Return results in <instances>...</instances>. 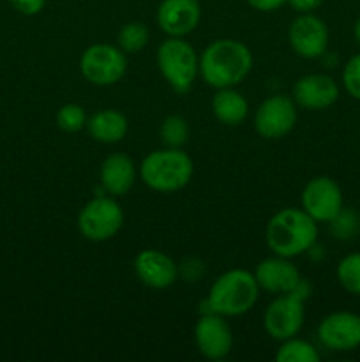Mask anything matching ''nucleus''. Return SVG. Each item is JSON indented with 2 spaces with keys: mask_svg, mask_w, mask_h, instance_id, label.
Segmentation results:
<instances>
[{
  "mask_svg": "<svg viewBox=\"0 0 360 362\" xmlns=\"http://www.w3.org/2000/svg\"><path fill=\"white\" fill-rule=\"evenodd\" d=\"M253 69V53L235 39H217L200 57V74L210 87L228 88L242 83Z\"/></svg>",
  "mask_w": 360,
  "mask_h": 362,
  "instance_id": "f257e3e1",
  "label": "nucleus"
},
{
  "mask_svg": "<svg viewBox=\"0 0 360 362\" xmlns=\"http://www.w3.org/2000/svg\"><path fill=\"white\" fill-rule=\"evenodd\" d=\"M318 239V225L304 209L275 212L265 228V240L275 257L293 258L306 253Z\"/></svg>",
  "mask_w": 360,
  "mask_h": 362,
  "instance_id": "f03ea898",
  "label": "nucleus"
},
{
  "mask_svg": "<svg viewBox=\"0 0 360 362\" xmlns=\"http://www.w3.org/2000/svg\"><path fill=\"white\" fill-rule=\"evenodd\" d=\"M260 285L254 274L244 269H232L219 276L207 297L210 313L221 317H239L256 304Z\"/></svg>",
  "mask_w": 360,
  "mask_h": 362,
  "instance_id": "7ed1b4c3",
  "label": "nucleus"
},
{
  "mask_svg": "<svg viewBox=\"0 0 360 362\" xmlns=\"http://www.w3.org/2000/svg\"><path fill=\"white\" fill-rule=\"evenodd\" d=\"M193 159L180 148H162L150 152L140 165V177L157 193H175L193 179Z\"/></svg>",
  "mask_w": 360,
  "mask_h": 362,
  "instance_id": "20e7f679",
  "label": "nucleus"
},
{
  "mask_svg": "<svg viewBox=\"0 0 360 362\" xmlns=\"http://www.w3.org/2000/svg\"><path fill=\"white\" fill-rule=\"evenodd\" d=\"M157 66L162 78L176 94H187L200 73V59L182 37H168L157 48Z\"/></svg>",
  "mask_w": 360,
  "mask_h": 362,
  "instance_id": "39448f33",
  "label": "nucleus"
},
{
  "mask_svg": "<svg viewBox=\"0 0 360 362\" xmlns=\"http://www.w3.org/2000/svg\"><path fill=\"white\" fill-rule=\"evenodd\" d=\"M309 296L311 285L302 279L295 290L281 293L277 299L268 304L263 315V325L272 339L284 341L299 334L304 325V317H306L304 300Z\"/></svg>",
  "mask_w": 360,
  "mask_h": 362,
  "instance_id": "423d86ee",
  "label": "nucleus"
},
{
  "mask_svg": "<svg viewBox=\"0 0 360 362\" xmlns=\"http://www.w3.org/2000/svg\"><path fill=\"white\" fill-rule=\"evenodd\" d=\"M126 69V53L119 46L106 42L88 46L80 59V71L85 80L99 87H108L120 81Z\"/></svg>",
  "mask_w": 360,
  "mask_h": 362,
  "instance_id": "0eeeda50",
  "label": "nucleus"
},
{
  "mask_svg": "<svg viewBox=\"0 0 360 362\" xmlns=\"http://www.w3.org/2000/svg\"><path fill=\"white\" fill-rule=\"evenodd\" d=\"M124 212L112 197H97L88 202L78 216V230L85 239L102 243L120 232Z\"/></svg>",
  "mask_w": 360,
  "mask_h": 362,
  "instance_id": "6e6552de",
  "label": "nucleus"
},
{
  "mask_svg": "<svg viewBox=\"0 0 360 362\" xmlns=\"http://www.w3.org/2000/svg\"><path fill=\"white\" fill-rule=\"evenodd\" d=\"M296 124V105L286 95H272L265 99L254 115V127L260 136L279 140L293 131Z\"/></svg>",
  "mask_w": 360,
  "mask_h": 362,
  "instance_id": "1a4fd4ad",
  "label": "nucleus"
},
{
  "mask_svg": "<svg viewBox=\"0 0 360 362\" xmlns=\"http://www.w3.org/2000/svg\"><path fill=\"white\" fill-rule=\"evenodd\" d=\"M302 209L316 223H330L342 209L341 187L328 177H314L302 191Z\"/></svg>",
  "mask_w": 360,
  "mask_h": 362,
  "instance_id": "9d476101",
  "label": "nucleus"
},
{
  "mask_svg": "<svg viewBox=\"0 0 360 362\" xmlns=\"http://www.w3.org/2000/svg\"><path fill=\"white\" fill-rule=\"evenodd\" d=\"M288 39L293 52L304 59H318L327 52L328 28L318 16L302 13L288 28Z\"/></svg>",
  "mask_w": 360,
  "mask_h": 362,
  "instance_id": "9b49d317",
  "label": "nucleus"
},
{
  "mask_svg": "<svg viewBox=\"0 0 360 362\" xmlns=\"http://www.w3.org/2000/svg\"><path fill=\"white\" fill-rule=\"evenodd\" d=\"M194 341L201 356L207 359H224L233 346V332L224 317L205 313L194 327Z\"/></svg>",
  "mask_w": 360,
  "mask_h": 362,
  "instance_id": "f8f14e48",
  "label": "nucleus"
},
{
  "mask_svg": "<svg viewBox=\"0 0 360 362\" xmlns=\"http://www.w3.org/2000/svg\"><path fill=\"white\" fill-rule=\"evenodd\" d=\"M318 336L320 341L330 350L348 352L356 349L360 346V317L349 311L328 315L321 320Z\"/></svg>",
  "mask_w": 360,
  "mask_h": 362,
  "instance_id": "ddd939ff",
  "label": "nucleus"
},
{
  "mask_svg": "<svg viewBox=\"0 0 360 362\" xmlns=\"http://www.w3.org/2000/svg\"><path fill=\"white\" fill-rule=\"evenodd\" d=\"M201 9L198 0H162L157 9V23L169 37H184L198 27Z\"/></svg>",
  "mask_w": 360,
  "mask_h": 362,
  "instance_id": "4468645a",
  "label": "nucleus"
},
{
  "mask_svg": "<svg viewBox=\"0 0 360 362\" xmlns=\"http://www.w3.org/2000/svg\"><path fill=\"white\" fill-rule=\"evenodd\" d=\"M134 271L148 288L162 290L172 286L179 278V265L159 250H143L134 260Z\"/></svg>",
  "mask_w": 360,
  "mask_h": 362,
  "instance_id": "2eb2a0df",
  "label": "nucleus"
},
{
  "mask_svg": "<svg viewBox=\"0 0 360 362\" xmlns=\"http://www.w3.org/2000/svg\"><path fill=\"white\" fill-rule=\"evenodd\" d=\"M254 278H256L260 288L268 293H275V296L292 292L302 281L299 269L289 262V258L282 257L261 260L254 271Z\"/></svg>",
  "mask_w": 360,
  "mask_h": 362,
  "instance_id": "dca6fc26",
  "label": "nucleus"
},
{
  "mask_svg": "<svg viewBox=\"0 0 360 362\" xmlns=\"http://www.w3.org/2000/svg\"><path fill=\"white\" fill-rule=\"evenodd\" d=\"M339 98V87L327 74H307L293 87V101L306 110H325Z\"/></svg>",
  "mask_w": 360,
  "mask_h": 362,
  "instance_id": "f3484780",
  "label": "nucleus"
},
{
  "mask_svg": "<svg viewBox=\"0 0 360 362\" xmlns=\"http://www.w3.org/2000/svg\"><path fill=\"white\" fill-rule=\"evenodd\" d=\"M136 182V166L133 159L122 152L109 154L101 165V184L112 197H122L129 193Z\"/></svg>",
  "mask_w": 360,
  "mask_h": 362,
  "instance_id": "a211bd4d",
  "label": "nucleus"
},
{
  "mask_svg": "<svg viewBox=\"0 0 360 362\" xmlns=\"http://www.w3.org/2000/svg\"><path fill=\"white\" fill-rule=\"evenodd\" d=\"M87 129L101 144H119L126 138L129 122L119 110H101L87 120Z\"/></svg>",
  "mask_w": 360,
  "mask_h": 362,
  "instance_id": "6ab92c4d",
  "label": "nucleus"
},
{
  "mask_svg": "<svg viewBox=\"0 0 360 362\" xmlns=\"http://www.w3.org/2000/svg\"><path fill=\"white\" fill-rule=\"evenodd\" d=\"M212 112L224 126H240L249 115V105L240 92L233 87L217 88L212 99Z\"/></svg>",
  "mask_w": 360,
  "mask_h": 362,
  "instance_id": "aec40b11",
  "label": "nucleus"
},
{
  "mask_svg": "<svg viewBox=\"0 0 360 362\" xmlns=\"http://www.w3.org/2000/svg\"><path fill=\"white\" fill-rule=\"evenodd\" d=\"M275 361L277 362H318L320 361V354L316 352L311 343L304 341V339H296L295 336L289 339H284L282 345L279 346L277 354H275Z\"/></svg>",
  "mask_w": 360,
  "mask_h": 362,
  "instance_id": "412c9836",
  "label": "nucleus"
},
{
  "mask_svg": "<svg viewBox=\"0 0 360 362\" xmlns=\"http://www.w3.org/2000/svg\"><path fill=\"white\" fill-rule=\"evenodd\" d=\"M148 28L140 21L124 25L119 32V48L124 53H138L147 46Z\"/></svg>",
  "mask_w": 360,
  "mask_h": 362,
  "instance_id": "4be33fe9",
  "label": "nucleus"
},
{
  "mask_svg": "<svg viewBox=\"0 0 360 362\" xmlns=\"http://www.w3.org/2000/svg\"><path fill=\"white\" fill-rule=\"evenodd\" d=\"M337 279L349 293L360 296V253H352L339 262Z\"/></svg>",
  "mask_w": 360,
  "mask_h": 362,
  "instance_id": "5701e85b",
  "label": "nucleus"
},
{
  "mask_svg": "<svg viewBox=\"0 0 360 362\" xmlns=\"http://www.w3.org/2000/svg\"><path fill=\"white\" fill-rule=\"evenodd\" d=\"M161 138L168 147L180 148L189 138V126L180 115H172L164 119L161 126Z\"/></svg>",
  "mask_w": 360,
  "mask_h": 362,
  "instance_id": "b1692460",
  "label": "nucleus"
},
{
  "mask_svg": "<svg viewBox=\"0 0 360 362\" xmlns=\"http://www.w3.org/2000/svg\"><path fill=\"white\" fill-rule=\"evenodd\" d=\"M87 115L85 110L80 105H64L56 113V126L64 131V133H78L87 126Z\"/></svg>",
  "mask_w": 360,
  "mask_h": 362,
  "instance_id": "393cba45",
  "label": "nucleus"
},
{
  "mask_svg": "<svg viewBox=\"0 0 360 362\" xmlns=\"http://www.w3.org/2000/svg\"><path fill=\"white\" fill-rule=\"evenodd\" d=\"M334 237L342 240L353 239L360 230V218L353 211H342L330 221Z\"/></svg>",
  "mask_w": 360,
  "mask_h": 362,
  "instance_id": "a878e982",
  "label": "nucleus"
},
{
  "mask_svg": "<svg viewBox=\"0 0 360 362\" xmlns=\"http://www.w3.org/2000/svg\"><path fill=\"white\" fill-rule=\"evenodd\" d=\"M342 83L348 94L360 101V53L346 62L342 71Z\"/></svg>",
  "mask_w": 360,
  "mask_h": 362,
  "instance_id": "bb28decb",
  "label": "nucleus"
},
{
  "mask_svg": "<svg viewBox=\"0 0 360 362\" xmlns=\"http://www.w3.org/2000/svg\"><path fill=\"white\" fill-rule=\"evenodd\" d=\"M179 274H182L187 281H196L203 274V264L198 258H187L179 267Z\"/></svg>",
  "mask_w": 360,
  "mask_h": 362,
  "instance_id": "cd10ccee",
  "label": "nucleus"
},
{
  "mask_svg": "<svg viewBox=\"0 0 360 362\" xmlns=\"http://www.w3.org/2000/svg\"><path fill=\"white\" fill-rule=\"evenodd\" d=\"M9 2L18 13L25 14V16H34V14L41 13L46 0H9Z\"/></svg>",
  "mask_w": 360,
  "mask_h": 362,
  "instance_id": "c85d7f7f",
  "label": "nucleus"
},
{
  "mask_svg": "<svg viewBox=\"0 0 360 362\" xmlns=\"http://www.w3.org/2000/svg\"><path fill=\"white\" fill-rule=\"evenodd\" d=\"M253 9L261 11V13H268V11H275L288 0H246Z\"/></svg>",
  "mask_w": 360,
  "mask_h": 362,
  "instance_id": "c756f323",
  "label": "nucleus"
},
{
  "mask_svg": "<svg viewBox=\"0 0 360 362\" xmlns=\"http://www.w3.org/2000/svg\"><path fill=\"white\" fill-rule=\"evenodd\" d=\"M288 2L299 13H313L314 9H318L321 6L323 0H288Z\"/></svg>",
  "mask_w": 360,
  "mask_h": 362,
  "instance_id": "7c9ffc66",
  "label": "nucleus"
},
{
  "mask_svg": "<svg viewBox=\"0 0 360 362\" xmlns=\"http://www.w3.org/2000/svg\"><path fill=\"white\" fill-rule=\"evenodd\" d=\"M355 37H356V41H359V45H360V18L356 20V23H355Z\"/></svg>",
  "mask_w": 360,
  "mask_h": 362,
  "instance_id": "2f4dec72",
  "label": "nucleus"
}]
</instances>
